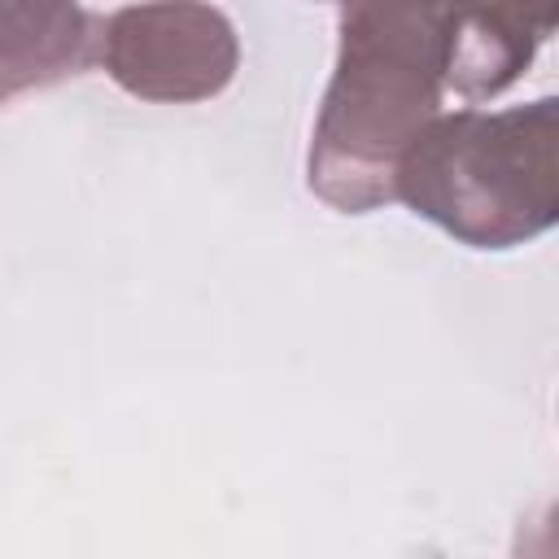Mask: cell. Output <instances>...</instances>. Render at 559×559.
Returning a JSON list of instances; mask_svg holds the SVG:
<instances>
[{
    "label": "cell",
    "instance_id": "obj_1",
    "mask_svg": "<svg viewBox=\"0 0 559 559\" xmlns=\"http://www.w3.org/2000/svg\"><path fill=\"white\" fill-rule=\"evenodd\" d=\"M450 4H345L336 13V70L328 79L306 183L341 214L393 201L397 162L441 114Z\"/></svg>",
    "mask_w": 559,
    "mask_h": 559
},
{
    "label": "cell",
    "instance_id": "obj_2",
    "mask_svg": "<svg viewBox=\"0 0 559 559\" xmlns=\"http://www.w3.org/2000/svg\"><path fill=\"white\" fill-rule=\"evenodd\" d=\"M393 201L472 249H515L559 218V100L437 114L397 162Z\"/></svg>",
    "mask_w": 559,
    "mask_h": 559
},
{
    "label": "cell",
    "instance_id": "obj_3",
    "mask_svg": "<svg viewBox=\"0 0 559 559\" xmlns=\"http://www.w3.org/2000/svg\"><path fill=\"white\" fill-rule=\"evenodd\" d=\"M100 66L140 100L192 105L236 79L240 39L210 4H127L100 26Z\"/></svg>",
    "mask_w": 559,
    "mask_h": 559
},
{
    "label": "cell",
    "instance_id": "obj_4",
    "mask_svg": "<svg viewBox=\"0 0 559 559\" xmlns=\"http://www.w3.org/2000/svg\"><path fill=\"white\" fill-rule=\"evenodd\" d=\"M100 17L83 4H0V92L17 96L100 61Z\"/></svg>",
    "mask_w": 559,
    "mask_h": 559
},
{
    "label": "cell",
    "instance_id": "obj_5",
    "mask_svg": "<svg viewBox=\"0 0 559 559\" xmlns=\"http://www.w3.org/2000/svg\"><path fill=\"white\" fill-rule=\"evenodd\" d=\"M555 13L542 9H454L450 13V52L445 87L463 100H489L507 92L550 35Z\"/></svg>",
    "mask_w": 559,
    "mask_h": 559
},
{
    "label": "cell",
    "instance_id": "obj_6",
    "mask_svg": "<svg viewBox=\"0 0 559 559\" xmlns=\"http://www.w3.org/2000/svg\"><path fill=\"white\" fill-rule=\"evenodd\" d=\"M4 100H9V96H4V92H0V105H4Z\"/></svg>",
    "mask_w": 559,
    "mask_h": 559
}]
</instances>
